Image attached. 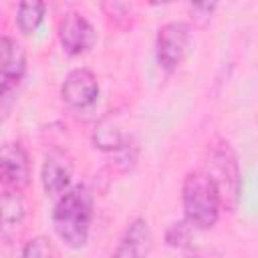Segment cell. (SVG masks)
Returning a JSON list of instances; mask_svg holds the SVG:
<instances>
[{
    "mask_svg": "<svg viewBox=\"0 0 258 258\" xmlns=\"http://www.w3.org/2000/svg\"><path fill=\"white\" fill-rule=\"evenodd\" d=\"M91 220L93 196L85 185H75L67 189L52 210L54 232L69 248H81L87 244Z\"/></svg>",
    "mask_w": 258,
    "mask_h": 258,
    "instance_id": "1",
    "label": "cell"
},
{
    "mask_svg": "<svg viewBox=\"0 0 258 258\" xmlns=\"http://www.w3.org/2000/svg\"><path fill=\"white\" fill-rule=\"evenodd\" d=\"M181 206L191 228L208 230L220 218V198L206 171H189L181 183Z\"/></svg>",
    "mask_w": 258,
    "mask_h": 258,
    "instance_id": "2",
    "label": "cell"
},
{
    "mask_svg": "<svg viewBox=\"0 0 258 258\" xmlns=\"http://www.w3.org/2000/svg\"><path fill=\"white\" fill-rule=\"evenodd\" d=\"M208 177L212 179L218 198H220V206L228 208L230 212L236 210L238 200H240V185H242V175H240V165L236 159L234 149L228 143H220L218 147H214L210 161H208Z\"/></svg>",
    "mask_w": 258,
    "mask_h": 258,
    "instance_id": "3",
    "label": "cell"
},
{
    "mask_svg": "<svg viewBox=\"0 0 258 258\" xmlns=\"http://www.w3.org/2000/svg\"><path fill=\"white\" fill-rule=\"evenodd\" d=\"M189 44V26L181 20L165 22L155 38V56L163 71L171 73L179 67Z\"/></svg>",
    "mask_w": 258,
    "mask_h": 258,
    "instance_id": "4",
    "label": "cell"
},
{
    "mask_svg": "<svg viewBox=\"0 0 258 258\" xmlns=\"http://www.w3.org/2000/svg\"><path fill=\"white\" fill-rule=\"evenodd\" d=\"M0 181L14 191H22L30 183V161L22 143L8 141L0 147Z\"/></svg>",
    "mask_w": 258,
    "mask_h": 258,
    "instance_id": "5",
    "label": "cell"
},
{
    "mask_svg": "<svg viewBox=\"0 0 258 258\" xmlns=\"http://www.w3.org/2000/svg\"><path fill=\"white\" fill-rule=\"evenodd\" d=\"M58 42L62 50L71 56L83 54L93 48L97 40V32L93 24L81 12H67L58 22Z\"/></svg>",
    "mask_w": 258,
    "mask_h": 258,
    "instance_id": "6",
    "label": "cell"
},
{
    "mask_svg": "<svg viewBox=\"0 0 258 258\" xmlns=\"http://www.w3.org/2000/svg\"><path fill=\"white\" fill-rule=\"evenodd\" d=\"M60 95L62 101L75 109L91 107L99 97V81L89 69H73L64 77Z\"/></svg>",
    "mask_w": 258,
    "mask_h": 258,
    "instance_id": "7",
    "label": "cell"
},
{
    "mask_svg": "<svg viewBox=\"0 0 258 258\" xmlns=\"http://www.w3.org/2000/svg\"><path fill=\"white\" fill-rule=\"evenodd\" d=\"M151 246V230L143 218H135L119 240L111 258H145Z\"/></svg>",
    "mask_w": 258,
    "mask_h": 258,
    "instance_id": "8",
    "label": "cell"
},
{
    "mask_svg": "<svg viewBox=\"0 0 258 258\" xmlns=\"http://www.w3.org/2000/svg\"><path fill=\"white\" fill-rule=\"evenodd\" d=\"M24 222V202L20 191L2 189L0 191V238L12 240Z\"/></svg>",
    "mask_w": 258,
    "mask_h": 258,
    "instance_id": "9",
    "label": "cell"
},
{
    "mask_svg": "<svg viewBox=\"0 0 258 258\" xmlns=\"http://www.w3.org/2000/svg\"><path fill=\"white\" fill-rule=\"evenodd\" d=\"M42 185L46 196H62L71 185V163L60 155H48L42 163Z\"/></svg>",
    "mask_w": 258,
    "mask_h": 258,
    "instance_id": "10",
    "label": "cell"
},
{
    "mask_svg": "<svg viewBox=\"0 0 258 258\" xmlns=\"http://www.w3.org/2000/svg\"><path fill=\"white\" fill-rule=\"evenodd\" d=\"M26 71V54L22 46L0 34V79H22Z\"/></svg>",
    "mask_w": 258,
    "mask_h": 258,
    "instance_id": "11",
    "label": "cell"
},
{
    "mask_svg": "<svg viewBox=\"0 0 258 258\" xmlns=\"http://www.w3.org/2000/svg\"><path fill=\"white\" fill-rule=\"evenodd\" d=\"M93 143L103 151H119L127 143V137L121 133V129L117 127V123H113L111 117H105L93 133Z\"/></svg>",
    "mask_w": 258,
    "mask_h": 258,
    "instance_id": "12",
    "label": "cell"
},
{
    "mask_svg": "<svg viewBox=\"0 0 258 258\" xmlns=\"http://www.w3.org/2000/svg\"><path fill=\"white\" fill-rule=\"evenodd\" d=\"M44 18V4L38 0L20 2L16 10V26L22 34H32Z\"/></svg>",
    "mask_w": 258,
    "mask_h": 258,
    "instance_id": "13",
    "label": "cell"
},
{
    "mask_svg": "<svg viewBox=\"0 0 258 258\" xmlns=\"http://www.w3.org/2000/svg\"><path fill=\"white\" fill-rule=\"evenodd\" d=\"M191 240V226L185 220L171 222L165 230V242L171 248H187Z\"/></svg>",
    "mask_w": 258,
    "mask_h": 258,
    "instance_id": "14",
    "label": "cell"
},
{
    "mask_svg": "<svg viewBox=\"0 0 258 258\" xmlns=\"http://www.w3.org/2000/svg\"><path fill=\"white\" fill-rule=\"evenodd\" d=\"M20 81L22 79H2L0 81V119H4L10 113L12 105L16 103Z\"/></svg>",
    "mask_w": 258,
    "mask_h": 258,
    "instance_id": "15",
    "label": "cell"
},
{
    "mask_svg": "<svg viewBox=\"0 0 258 258\" xmlns=\"http://www.w3.org/2000/svg\"><path fill=\"white\" fill-rule=\"evenodd\" d=\"M22 258H52V246L46 238L36 236L24 244Z\"/></svg>",
    "mask_w": 258,
    "mask_h": 258,
    "instance_id": "16",
    "label": "cell"
},
{
    "mask_svg": "<svg viewBox=\"0 0 258 258\" xmlns=\"http://www.w3.org/2000/svg\"><path fill=\"white\" fill-rule=\"evenodd\" d=\"M216 2H202V4H189V14H191V18H194V22H198V24H206V22H210V18H212V14H214V10H216Z\"/></svg>",
    "mask_w": 258,
    "mask_h": 258,
    "instance_id": "17",
    "label": "cell"
}]
</instances>
